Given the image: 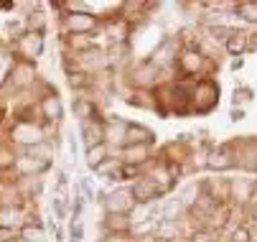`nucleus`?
Returning <instances> with one entry per match:
<instances>
[{
	"mask_svg": "<svg viewBox=\"0 0 257 242\" xmlns=\"http://www.w3.org/2000/svg\"><path fill=\"white\" fill-rule=\"evenodd\" d=\"M133 206H135V199H133V191L130 189H117L112 191L107 199H104V209L107 214H130L133 212Z\"/></svg>",
	"mask_w": 257,
	"mask_h": 242,
	"instance_id": "f257e3e1",
	"label": "nucleus"
},
{
	"mask_svg": "<svg viewBox=\"0 0 257 242\" xmlns=\"http://www.w3.org/2000/svg\"><path fill=\"white\" fill-rule=\"evenodd\" d=\"M97 28V18L92 13H69L66 16V31H71V36H89Z\"/></svg>",
	"mask_w": 257,
	"mask_h": 242,
	"instance_id": "f03ea898",
	"label": "nucleus"
},
{
	"mask_svg": "<svg viewBox=\"0 0 257 242\" xmlns=\"http://www.w3.org/2000/svg\"><path fill=\"white\" fill-rule=\"evenodd\" d=\"M41 46H44V36L39 31H28V33H23V36L18 39V44H16V49H18V54L23 56V61H31V59H36L41 54Z\"/></svg>",
	"mask_w": 257,
	"mask_h": 242,
	"instance_id": "7ed1b4c3",
	"label": "nucleus"
},
{
	"mask_svg": "<svg viewBox=\"0 0 257 242\" xmlns=\"http://www.w3.org/2000/svg\"><path fill=\"white\" fill-rule=\"evenodd\" d=\"M130 191H133V199L135 201H143V204H148V201H153V199H158L163 194V189L158 184H153L151 179H138V184Z\"/></svg>",
	"mask_w": 257,
	"mask_h": 242,
	"instance_id": "20e7f679",
	"label": "nucleus"
},
{
	"mask_svg": "<svg viewBox=\"0 0 257 242\" xmlns=\"http://www.w3.org/2000/svg\"><path fill=\"white\" fill-rule=\"evenodd\" d=\"M13 141H18L23 146H36V143L44 141V133H41V128H36L33 123H21L13 130Z\"/></svg>",
	"mask_w": 257,
	"mask_h": 242,
	"instance_id": "39448f33",
	"label": "nucleus"
},
{
	"mask_svg": "<svg viewBox=\"0 0 257 242\" xmlns=\"http://www.w3.org/2000/svg\"><path fill=\"white\" fill-rule=\"evenodd\" d=\"M82 138H84V146H87V148H94V146L104 143L102 123H99V120H84V123H82Z\"/></svg>",
	"mask_w": 257,
	"mask_h": 242,
	"instance_id": "423d86ee",
	"label": "nucleus"
},
{
	"mask_svg": "<svg viewBox=\"0 0 257 242\" xmlns=\"http://www.w3.org/2000/svg\"><path fill=\"white\" fill-rule=\"evenodd\" d=\"M153 141V133L145 130V128H135V125H127L125 130V146H151Z\"/></svg>",
	"mask_w": 257,
	"mask_h": 242,
	"instance_id": "0eeeda50",
	"label": "nucleus"
},
{
	"mask_svg": "<svg viewBox=\"0 0 257 242\" xmlns=\"http://www.w3.org/2000/svg\"><path fill=\"white\" fill-rule=\"evenodd\" d=\"M102 130H104V143H120V141H125L127 125L125 123H117V120H109V123L102 125Z\"/></svg>",
	"mask_w": 257,
	"mask_h": 242,
	"instance_id": "6e6552de",
	"label": "nucleus"
},
{
	"mask_svg": "<svg viewBox=\"0 0 257 242\" xmlns=\"http://www.w3.org/2000/svg\"><path fill=\"white\" fill-rule=\"evenodd\" d=\"M148 158V146H125L122 148V163L125 166H138Z\"/></svg>",
	"mask_w": 257,
	"mask_h": 242,
	"instance_id": "1a4fd4ad",
	"label": "nucleus"
},
{
	"mask_svg": "<svg viewBox=\"0 0 257 242\" xmlns=\"http://www.w3.org/2000/svg\"><path fill=\"white\" fill-rule=\"evenodd\" d=\"M41 112H44L46 120H59L61 117V102H59L56 94H46L41 99Z\"/></svg>",
	"mask_w": 257,
	"mask_h": 242,
	"instance_id": "9d476101",
	"label": "nucleus"
},
{
	"mask_svg": "<svg viewBox=\"0 0 257 242\" xmlns=\"http://www.w3.org/2000/svg\"><path fill=\"white\" fill-rule=\"evenodd\" d=\"M107 229L109 234H125L130 229V219L125 214H107Z\"/></svg>",
	"mask_w": 257,
	"mask_h": 242,
	"instance_id": "9b49d317",
	"label": "nucleus"
},
{
	"mask_svg": "<svg viewBox=\"0 0 257 242\" xmlns=\"http://www.w3.org/2000/svg\"><path fill=\"white\" fill-rule=\"evenodd\" d=\"M21 239L23 242H46V229L41 224H26L21 229Z\"/></svg>",
	"mask_w": 257,
	"mask_h": 242,
	"instance_id": "f8f14e48",
	"label": "nucleus"
},
{
	"mask_svg": "<svg viewBox=\"0 0 257 242\" xmlns=\"http://www.w3.org/2000/svg\"><path fill=\"white\" fill-rule=\"evenodd\" d=\"M104 158H109V156H107V143H99V146H94V148H87V166H89V168H97Z\"/></svg>",
	"mask_w": 257,
	"mask_h": 242,
	"instance_id": "ddd939ff",
	"label": "nucleus"
},
{
	"mask_svg": "<svg viewBox=\"0 0 257 242\" xmlns=\"http://www.w3.org/2000/svg\"><path fill=\"white\" fill-rule=\"evenodd\" d=\"M120 166H122V163H120L117 158H104V161H102V163H99V166H97L94 171H97L99 176H109V179H117V171H120Z\"/></svg>",
	"mask_w": 257,
	"mask_h": 242,
	"instance_id": "4468645a",
	"label": "nucleus"
},
{
	"mask_svg": "<svg viewBox=\"0 0 257 242\" xmlns=\"http://www.w3.org/2000/svg\"><path fill=\"white\" fill-rule=\"evenodd\" d=\"M176 234H178V224H173V219H163V222L156 227V237H158V239L171 242V239H176Z\"/></svg>",
	"mask_w": 257,
	"mask_h": 242,
	"instance_id": "2eb2a0df",
	"label": "nucleus"
},
{
	"mask_svg": "<svg viewBox=\"0 0 257 242\" xmlns=\"http://www.w3.org/2000/svg\"><path fill=\"white\" fill-rule=\"evenodd\" d=\"M21 224V212L16 209V206H6V209H0V227H16Z\"/></svg>",
	"mask_w": 257,
	"mask_h": 242,
	"instance_id": "dca6fc26",
	"label": "nucleus"
},
{
	"mask_svg": "<svg viewBox=\"0 0 257 242\" xmlns=\"http://www.w3.org/2000/svg\"><path fill=\"white\" fill-rule=\"evenodd\" d=\"M16 166H18L21 174H31V171H44L46 168V163L36 161V158H28V156H23L21 161H16Z\"/></svg>",
	"mask_w": 257,
	"mask_h": 242,
	"instance_id": "f3484780",
	"label": "nucleus"
},
{
	"mask_svg": "<svg viewBox=\"0 0 257 242\" xmlns=\"http://www.w3.org/2000/svg\"><path fill=\"white\" fill-rule=\"evenodd\" d=\"M69 84L74 87V89H82V87H89L92 79H89L87 72H79V74H77V72H71V74H69Z\"/></svg>",
	"mask_w": 257,
	"mask_h": 242,
	"instance_id": "a211bd4d",
	"label": "nucleus"
},
{
	"mask_svg": "<svg viewBox=\"0 0 257 242\" xmlns=\"http://www.w3.org/2000/svg\"><path fill=\"white\" fill-rule=\"evenodd\" d=\"M227 49H229L232 54L244 51V33H232V39L227 41Z\"/></svg>",
	"mask_w": 257,
	"mask_h": 242,
	"instance_id": "6ab92c4d",
	"label": "nucleus"
},
{
	"mask_svg": "<svg viewBox=\"0 0 257 242\" xmlns=\"http://www.w3.org/2000/svg\"><path fill=\"white\" fill-rule=\"evenodd\" d=\"M239 13H242L247 21H257V3H242V6H239Z\"/></svg>",
	"mask_w": 257,
	"mask_h": 242,
	"instance_id": "aec40b11",
	"label": "nucleus"
},
{
	"mask_svg": "<svg viewBox=\"0 0 257 242\" xmlns=\"http://www.w3.org/2000/svg\"><path fill=\"white\" fill-rule=\"evenodd\" d=\"M234 242H249V232L242 227V229H237L234 232Z\"/></svg>",
	"mask_w": 257,
	"mask_h": 242,
	"instance_id": "412c9836",
	"label": "nucleus"
},
{
	"mask_svg": "<svg viewBox=\"0 0 257 242\" xmlns=\"http://www.w3.org/2000/svg\"><path fill=\"white\" fill-rule=\"evenodd\" d=\"M18 242H23V239H18Z\"/></svg>",
	"mask_w": 257,
	"mask_h": 242,
	"instance_id": "4be33fe9",
	"label": "nucleus"
}]
</instances>
